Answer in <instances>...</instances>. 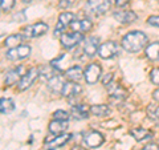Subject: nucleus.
Segmentation results:
<instances>
[{
  "mask_svg": "<svg viewBox=\"0 0 159 150\" xmlns=\"http://www.w3.org/2000/svg\"><path fill=\"white\" fill-rule=\"evenodd\" d=\"M101 74H102L101 65H98V64L93 63V64H89V65L86 67L85 72H84V78H85V81L89 85H93V84H96L98 80H99Z\"/></svg>",
  "mask_w": 159,
  "mask_h": 150,
  "instance_id": "5",
  "label": "nucleus"
},
{
  "mask_svg": "<svg viewBox=\"0 0 159 150\" xmlns=\"http://www.w3.org/2000/svg\"><path fill=\"white\" fill-rule=\"evenodd\" d=\"M72 60H74V56L73 54H69V53H64L61 54L58 59H54L51 61V65L57 69L58 72H66L69 69V63L72 61Z\"/></svg>",
  "mask_w": 159,
  "mask_h": 150,
  "instance_id": "9",
  "label": "nucleus"
},
{
  "mask_svg": "<svg viewBox=\"0 0 159 150\" xmlns=\"http://www.w3.org/2000/svg\"><path fill=\"white\" fill-rule=\"evenodd\" d=\"M130 134H131L134 138H135V141H138V142L146 141V139H150V138H152V136H154L152 132L147 130V129H145V128H135V129H131Z\"/></svg>",
  "mask_w": 159,
  "mask_h": 150,
  "instance_id": "20",
  "label": "nucleus"
},
{
  "mask_svg": "<svg viewBox=\"0 0 159 150\" xmlns=\"http://www.w3.org/2000/svg\"><path fill=\"white\" fill-rule=\"evenodd\" d=\"M98 48H99V39L94 36L86 40L85 47H84V52H85L86 56L93 57L96 53H98Z\"/></svg>",
  "mask_w": 159,
  "mask_h": 150,
  "instance_id": "18",
  "label": "nucleus"
},
{
  "mask_svg": "<svg viewBox=\"0 0 159 150\" xmlns=\"http://www.w3.org/2000/svg\"><path fill=\"white\" fill-rule=\"evenodd\" d=\"M84 40V35L80 32H72V33H62L61 35V44L64 48L72 49L78 45Z\"/></svg>",
  "mask_w": 159,
  "mask_h": 150,
  "instance_id": "7",
  "label": "nucleus"
},
{
  "mask_svg": "<svg viewBox=\"0 0 159 150\" xmlns=\"http://www.w3.org/2000/svg\"><path fill=\"white\" fill-rule=\"evenodd\" d=\"M145 149L146 150H159V146L157 143H148V145L145 146Z\"/></svg>",
  "mask_w": 159,
  "mask_h": 150,
  "instance_id": "37",
  "label": "nucleus"
},
{
  "mask_svg": "<svg viewBox=\"0 0 159 150\" xmlns=\"http://www.w3.org/2000/svg\"><path fill=\"white\" fill-rule=\"evenodd\" d=\"M65 76L68 77L69 81H74L77 82L80 81L82 77H84V72H82V68L80 65H74V67H70L65 72Z\"/></svg>",
  "mask_w": 159,
  "mask_h": 150,
  "instance_id": "21",
  "label": "nucleus"
},
{
  "mask_svg": "<svg viewBox=\"0 0 159 150\" xmlns=\"http://www.w3.org/2000/svg\"><path fill=\"white\" fill-rule=\"evenodd\" d=\"M68 128V121H58V120H53L49 124V132L52 134H62Z\"/></svg>",
  "mask_w": 159,
  "mask_h": 150,
  "instance_id": "23",
  "label": "nucleus"
},
{
  "mask_svg": "<svg viewBox=\"0 0 159 150\" xmlns=\"http://www.w3.org/2000/svg\"><path fill=\"white\" fill-rule=\"evenodd\" d=\"M118 52H119V47H118V44L114 41H106V43L101 44L98 48V56L103 60L116 57Z\"/></svg>",
  "mask_w": 159,
  "mask_h": 150,
  "instance_id": "4",
  "label": "nucleus"
},
{
  "mask_svg": "<svg viewBox=\"0 0 159 150\" xmlns=\"http://www.w3.org/2000/svg\"><path fill=\"white\" fill-rule=\"evenodd\" d=\"M152 97H154V100H157V101H159V89H157V91L152 93Z\"/></svg>",
  "mask_w": 159,
  "mask_h": 150,
  "instance_id": "38",
  "label": "nucleus"
},
{
  "mask_svg": "<svg viewBox=\"0 0 159 150\" xmlns=\"http://www.w3.org/2000/svg\"><path fill=\"white\" fill-rule=\"evenodd\" d=\"M74 19H76V16H74V13L72 12H64L60 15L58 17V23L56 26V29H54V35H62L64 29H65L66 27H69L72 24V21H74Z\"/></svg>",
  "mask_w": 159,
  "mask_h": 150,
  "instance_id": "10",
  "label": "nucleus"
},
{
  "mask_svg": "<svg viewBox=\"0 0 159 150\" xmlns=\"http://www.w3.org/2000/svg\"><path fill=\"white\" fill-rule=\"evenodd\" d=\"M70 138H72L70 134H56L54 138H48L47 137L45 145H48V148H51V149H56V148H60V146H64Z\"/></svg>",
  "mask_w": 159,
  "mask_h": 150,
  "instance_id": "12",
  "label": "nucleus"
},
{
  "mask_svg": "<svg viewBox=\"0 0 159 150\" xmlns=\"http://www.w3.org/2000/svg\"><path fill=\"white\" fill-rule=\"evenodd\" d=\"M13 6H15V0H2V9L4 12L12 9Z\"/></svg>",
  "mask_w": 159,
  "mask_h": 150,
  "instance_id": "31",
  "label": "nucleus"
},
{
  "mask_svg": "<svg viewBox=\"0 0 159 150\" xmlns=\"http://www.w3.org/2000/svg\"><path fill=\"white\" fill-rule=\"evenodd\" d=\"M146 56L152 60V61H157V60H159V41H154L151 44H148V45L146 47Z\"/></svg>",
  "mask_w": 159,
  "mask_h": 150,
  "instance_id": "24",
  "label": "nucleus"
},
{
  "mask_svg": "<svg viewBox=\"0 0 159 150\" xmlns=\"http://www.w3.org/2000/svg\"><path fill=\"white\" fill-rule=\"evenodd\" d=\"M23 39H24V36H21V35H11V36H8L6 39L4 44H6V47H8V48H15V47L20 45Z\"/></svg>",
  "mask_w": 159,
  "mask_h": 150,
  "instance_id": "27",
  "label": "nucleus"
},
{
  "mask_svg": "<svg viewBox=\"0 0 159 150\" xmlns=\"http://www.w3.org/2000/svg\"><path fill=\"white\" fill-rule=\"evenodd\" d=\"M72 150H86V149H84L82 146H78V145H76V146H73Z\"/></svg>",
  "mask_w": 159,
  "mask_h": 150,
  "instance_id": "39",
  "label": "nucleus"
},
{
  "mask_svg": "<svg viewBox=\"0 0 159 150\" xmlns=\"http://www.w3.org/2000/svg\"><path fill=\"white\" fill-rule=\"evenodd\" d=\"M113 81V73H106L105 76L102 77V84L105 85V87H109V85L111 84Z\"/></svg>",
  "mask_w": 159,
  "mask_h": 150,
  "instance_id": "34",
  "label": "nucleus"
},
{
  "mask_svg": "<svg viewBox=\"0 0 159 150\" xmlns=\"http://www.w3.org/2000/svg\"><path fill=\"white\" fill-rule=\"evenodd\" d=\"M64 85H65V82H64L62 77L57 76V74L56 76H53L51 80H48V88L54 93H61Z\"/></svg>",
  "mask_w": 159,
  "mask_h": 150,
  "instance_id": "22",
  "label": "nucleus"
},
{
  "mask_svg": "<svg viewBox=\"0 0 159 150\" xmlns=\"http://www.w3.org/2000/svg\"><path fill=\"white\" fill-rule=\"evenodd\" d=\"M40 76V69L37 68H31L27 73H24V76L21 77L19 82V91H25L31 85L36 81V78Z\"/></svg>",
  "mask_w": 159,
  "mask_h": 150,
  "instance_id": "8",
  "label": "nucleus"
},
{
  "mask_svg": "<svg viewBox=\"0 0 159 150\" xmlns=\"http://www.w3.org/2000/svg\"><path fill=\"white\" fill-rule=\"evenodd\" d=\"M53 67L51 65V67H44V68H41L40 69V74H41V77H44L45 80H51L53 76H56V74L53 73Z\"/></svg>",
  "mask_w": 159,
  "mask_h": 150,
  "instance_id": "28",
  "label": "nucleus"
},
{
  "mask_svg": "<svg viewBox=\"0 0 159 150\" xmlns=\"http://www.w3.org/2000/svg\"><path fill=\"white\" fill-rule=\"evenodd\" d=\"M150 78H151V82L154 85H159V68L152 69L151 73H150Z\"/></svg>",
  "mask_w": 159,
  "mask_h": 150,
  "instance_id": "32",
  "label": "nucleus"
},
{
  "mask_svg": "<svg viewBox=\"0 0 159 150\" xmlns=\"http://www.w3.org/2000/svg\"><path fill=\"white\" fill-rule=\"evenodd\" d=\"M81 92H82V88L80 84L74 82V81H68V82H65V85H64L61 94L64 97H74Z\"/></svg>",
  "mask_w": 159,
  "mask_h": 150,
  "instance_id": "15",
  "label": "nucleus"
},
{
  "mask_svg": "<svg viewBox=\"0 0 159 150\" xmlns=\"http://www.w3.org/2000/svg\"><path fill=\"white\" fill-rule=\"evenodd\" d=\"M110 0H88L86 9L93 15H103L110 9Z\"/></svg>",
  "mask_w": 159,
  "mask_h": 150,
  "instance_id": "2",
  "label": "nucleus"
},
{
  "mask_svg": "<svg viewBox=\"0 0 159 150\" xmlns=\"http://www.w3.org/2000/svg\"><path fill=\"white\" fill-rule=\"evenodd\" d=\"M31 53V48L28 45H19L15 48H9L6 52V57L8 60H12V61H16V60H23L29 56Z\"/></svg>",
  "mask_w": 159,
  "mask_h": 150,
  "instance_id": "6",
  "label": "nucleus"
},
{
  "mask_svg": "<svg viewBox=\"0 0 159 150\" xmlns=\"http://www.w3.org/2000/svg\"><path fill=\"white\" fill-rule=\"evenodd\" d=\"M109 94H110V100H114V101H123L127 98V92L118 84L109 85Z\"/></svg>",
  "mask_w": 159,
  "mask_h": 150,
  "instance_id": "14",
  "label": "nucleus"
},
{
  "mask_svg": "<svg viewBox=\"0 0 159 150\" xmlns=\"http://www.w3.org/2000/svg\"><path fill=\"white\" fill-rule=\"evenodd\" d=\"M127 3H129V0H114V4L117 7H125Z\"/></svg>",
  "mask_w": 159,
  "mask_h": 150,
  "instance_id": "36",
  "label": "nucleus"
},
{
  "mask_svg": "<svg viewBox=\"0 0 159 150\" xmlns=\"http://www.w3.org/2000/svg\"><path fill=\"white\" fill-rule=\"evenodd\" d=\"M21 2H23V3H31L32 0H21Z\"/></svg>",
  "mask_w": 159,
  "mask_h": 150,
  "instance_id": "40",
  "label": "nucleus"
},
{
  "mask_svg": "<svg viewBox=\"0 0 159 150\" xmlns=\"http://www.w3.org/2000/svg\"><path fill=\"white\" fill-rule=\"evenodd\" d=\"M143 150H146V149H143Z\"/></svg>",
  "mask_w": 159,
  "mask_h": 150,
  "instance_id": "41",
  "label": "nucleus"
},
{
  "mask_svg": "<svg viewBox=\"0 0 159 150\" xmlns=\"http://www.w3.org/2000/svg\"><path fill=\"white\" fill-rule=\"evenodd\" d=\"M113 16L121 24H130L137 20V13L133 11H116Z\"/></svg>",
  "mask_w": 159,
  "mask_h": 150,
  "instance_id": "13",
  "label": "nucleus"
},
{
  "mask_svg": "<svg viewBox=\"0 0 159 150\" xmlns=\"http://www.w3.org/2000/svg\"><path fill=\"white\" fill-rule=\"evenodd\" d=\"M90 113L97 117H105L110 114V108L107 105H93L90 106Z\"/></svg>",
  "mask_w": 159,
  "mask_h": 150,
  "instance_id": "25",
  "label": "nucleus"
},
{
  "mask_svg": "<svg viewBox=\"0 0 159 150\" xmlns=\"http://www.w3.org/2000/svg\"><path fill=\"white\" fill-rule=\"evenodd\" d=\"M147 23L150 24V26L159 27V16H150L147 19Z\"/></svg>",
  "mask_w": 159,
  "mask_h": 150,
  "instance_id": "35",
  "label": "nucleus"
},
{
  "mask_svg": "<svg viewBox=\"0 0 159 150\" xmlns=\"http://www.w3.org/2000/svg\"><path fill=\"white\" fill-rule=\"evenodd\" d=\"M21 71H23V67H19L16 69H12L9 71L7 74H6V78H4V84L7 87H11V85L16 84V82H20V80L24 74H21Z\"/></svg>",
  "mask_w": 159,
  "mask_h": 150,
  "instance_id": "17",
  "label": "nucleus"
},
{
  "mask_svg": "<svg viewBox=\"0 0 159 150\" xmlns=\"http://www.w3.org/2000/svg\"><path fill=\"white\" fill-rule=\"evenodd\" d=\"M147 114L152 120H159V105H148L147 108Z\"/></svg>",
  "mask_w": 159,
  "mask_h": 150,
  "instance_id": "29",
  "label": "nucleus"
},
{
  "mask_svg": "<svg viewBox=\"0 0 159 150\" xmlns=\"http://www.w3.org/2000/svg\"><path fill=\"white\" fill-rule=\"evenodd\" d=\"M69 27H70L74 32H88V31L92 29L93 24H92L90 20L82 19V20H74V21H72V24Z\"/></svg>",
  "mask_w": 159,
  "mask_h": 150,
  "instance_id": "19",
  "label": "nucleus"
},
{
  "mask_svg": "<svg viewBox=\"0 0 159 150\" xmlns=\"http://www.w3.org/2000/svg\"><path fill=\"white\" fill-rule=\"evenodd\" d=\"M84 139H85V143L88 145L90 149H96V148H99L101 145L103 143V136L97 130H90L88 132L85 134V137H84Z\"/></svg>",
  "mask_w": 159,
  "mask_h": 150,
  "instance_id": "11",
  "label": "nucleus"
},
{
  "mask_svg": "<svg viewBox=\"0 0 159 150\" xmlns=\"http://www.w3.org/2000/svg\"><path fill=\"white\" fill-rule=\"evenodd\" d=\"M48 24L40 21L36 24H32V26H28L27 28H24L23 31V36L25 39H33V37H39L43 36L48 32Z\"/></svg>",
  "mask_w": 159,
  "mask_h": 150,
  "instance_id": "3",
  "label": "nucleus"
},
{
  "mask_svg": "<svg viewBox=\"0 0 159 150\" xmlns=\"http://www.w3.org/2000/svg\"><path fill=\"white\" fill-rule=\"evenodd\" d=\"M74 4V0H61V2L58 3V7L61 9H68L69 7H72Z\"/></svg>",
  "mask_w": 159,
  "mask_h": 150,
  "instance_id": "33",
  "label": "nucleus"
},
{
  "mask_svg": "<svg viewBox=\"0 0 159 150\" xmlns=\"http://www.w3.org/2000/svg\"><path fill=\"white\" fill-rule=\"evenodd\" d=\"M53 118L58 120V121H68V120H69V114L65 110H56L53 113Z\"/></svg>",
  "mask_w": 159,
  "mask_h": 150,
  "instance_id": "30",
  "label": "nucleus"
},
{
  "mask_svg": "<svg viewBox=\"0 0 159 150\" xmlns=\"http://www.w3.org/2000/svg\"><path fill=\"white\" fill-rule=\"evenodd\" d=\"M89 113H90V108L85 104L76 105L70 109V116L74 120H85L89 117Z\"/></svg>",
  "mask_w": 159,
  "mask_h": 150,
  "instance_id": "16",
  "label": "nucleus"
},
{
  "mask_svg": "<svg viewBox=\"0 0 159 150\" xmlns=\"http://www.w3.org/2000/svg\"><path fill=\"white\" fill-rule=\"evenodd\" d=\"M13 109H15V102L11 98L0 100V110H2V114H9L11 112H13Z\"/></svg>",
  "mask_w": 159,
  "mask_h": 150,
  "instance_id": "26",
  "label": "nucleus"
},
{
  "mask_svg": "<svg viewBox=\"0 0 159 150\" xmlns=\"http://www.w3.org/2000/svg\"><path fill=\"white\" fill-rule=\"evenodd\" d=\"M147 43V36L141 31H133L125 35L122 39V47L125 51L135 53L139 52L141 49L146 45Z\"/></svg>",
  "mask_w": 159,
  "mask_h": 150,
  "instance_id": "1",
  "label": "nucleus"
}]
</instances>
